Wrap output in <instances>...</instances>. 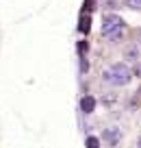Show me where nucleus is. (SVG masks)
I'll return each mask as SVG.
<instances>
[{
	"label": "nucleus",
	"mask_w": 141,
	"mask_h": 148,
	"mask_svg": "<svg viewBox=\"0 0 141 148\" xmlns=\"http://www.w3.org/2000/svg\"><path fill=\"white\" fill-rule=\"evenodd\" d=\"M122 31H124V20L119 15H115V13L104 15V20H102V35L109 37L111 42H117L122 37Z\"/></svg>",
	"instance_id": "nucleus-1"
},
{
	"label": "nucleus",
	"mask_w": 141,
	"mask_h": 148,
	"mask_svg": "<svg viewBox=\"0 0 141 148\" xmlns=\"http://www.w3.org/2000/svg\"><path fill=\"white\" fill-rule=\"evenodd\" d=\"M102 79L109 81V83H113V85H128V83H130V79H132V72L128 70V65L115 63L109 72L102 74Z\"/></svg>",
	"instance_id": "nucleus-2"
},
{
	"label": "nucleus",
	"mask_w": 141,
	"mask_h": 148,
	"mask_svg": "<svg viewBox=\"0 0 141 148\" xmlns=\"http://www.w3.org/2000/svg\"><path fill=\"white\" fill-rule=\"evenodd\" d=\"M119 139H122V131H119L117 126H111V129L104 131V144L109 148H115L119 144Z\"/></svg>",
	"instance_id": "nucleus-3"
},
{
	"label": "nucleus",
	"mask_w": 141,
	"mask_h": 148,
	"mask_svg": "<svg viewBox=\"0 0 141 148\" xmlns=\"http://www.w3.org/2000/svg\"><path fill=\"white\" fill-rule=\"evenodd\" d=\"M80 107H82V111H85V113H91V111L96 109V100H93L91 96H85V98L80 100Z\"/></svg>",
	"instance_id": "nucleus-4"
},
{
	"label": "nucleus",
	"mask_w": 141,
	"mask_h": 148,
	"mask_svg": "<svg viewBox=\"0 0 141 148\" xmlns=\"http://www.w3.org/2000/svg\"><path fill=\"white\" fill-rule=\"evenodd\" d=\"M126 59H130V61H139V48H137V46L126 48Z\"/></svg>",
	"instance_id": "nucleus-5"
},
{
	"label": "nucleus",
	"mask_w": 141,
	"mask_h": 148,
	"mask_svg": "<svg viewBox=\"0 0 141 148\" xmlns=\"http://www.w3.org/2000/svg\"><path fill=\"white\" fill-rule=\"evenodd\" d=\"M126 5L130 9H141V0H126Z\"/></svg>",
	"instance_id": "nucleus-6"
},
{
	"label": "nucleus",
	"mask_w": 141,
	"mask_h": 148,
	"mask_svg": "<svg viewBox=\"0 0 141 148\" xmlns=\"http://www.w3.org/2000/svg\"><path fill=\"white\" fill-rule=\"evenodd\" d=\"M87 148H98V139L96 137H89V139H87Z\"/></svg>",
	"instance_id": "nucleus-7"
},
{
	"label": "nucleus",
	"mask_w": 141,
	"mask_h": 148,
	"mask_svg": "<svg viewBox=\"0 0 141 148\" xmlns=\"http://www.w3.org/2000/svg\"><path fill=\"white\" fill-rule=\"evenodd\" d=\"M132 74H135V76H139V79H141V63H137L135 68H132Z\"/></svg>",
	"instance_id": "nucleus-8"
},
{
	"label": "nucleus",
	"mask_w": 141,
	"mask_h": 148,
	"mask_svg": "<svg viewBox=\"0 0 141 148\" xmlns=\"http://www.w3.org/2000/svg\"><path fill=\"white\" fill-rule=\"evenodd\" d=\"M104 5H106V9H115L117 2H115V0H104Z\"/></svg>",
	"instance_id": "nucleus-9"
},
{
	"label": "nucleus",
	"mask_w": 141,
	"mask_h": 148,
	"mask_svg": "<svg viewBox=\"0 0 141 148\" xmlns=\"http://www.w3.org/2000/svg\"><path fill=\"white\" fill-rule=\"evenodd\" d=\"M137 148H141V137H139V139H137Z\"/></svg>",
	"instance_id": "nucleus-10"
}]
</instances>
